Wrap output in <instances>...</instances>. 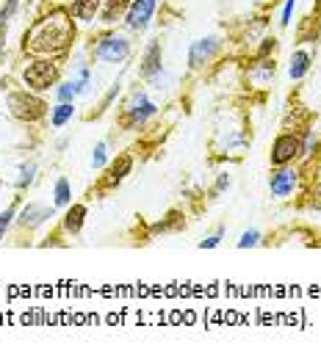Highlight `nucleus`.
Masks as SVG:
<instances>
[{
	"label": "nucleus",
	"mask_w": 321,
	"mask_h": 359,
	"mask_svg": "<svg viewBox=\"0 0 321 359\" xmlns=\"http://www.w3.org/2000/svg\"><path fill=\"white\" fill-rule=\"evenodd\" d=\"M53 218V204H42V202H28V204H22L19 210H17V227L19 229H28V232H33V229H39L42 224H47Z\"/></svg>",
	"instance_id": "nucleus-10"
},
{
	"label": "nucleus",
	"mask_w": 321,
	"mask_h": 359,
	"mask_svg": "<svg viewBox=\"0 0 321 359\" xmlns=\"http://www.w3.org/2000/svg\"><path fill=\"white\" fill-rule=\"evenodd\" d=\"M72 204V185L67 177H58L53 185V207H69Z\"/></svg>",
	"instance_id": "nucleus-21"
},
{
	"label": "nucleus",
	"mask_w": 321,
	"mask_h": 359,
	"mask_svg": "<svg viewBox=\"0 0 321 359\" xmlns=\"http://www.w3.org/2000/svg\"><path fill=\"white\" fill-rule=\"evenodd\" d=\"M119 91H122V80H114L111 86H108V91L103 94V100H100V108L94 111V116H103L114 103H116V97H119Z\"/></svg>",
	"instance_id": "nucleus-26"
},
{
	"label": "nucleus",
	"mask_w": 321,
	"mask_h": 359,
	"mask_svg": "<svg viewBox=\"0 0 321 359\" xmlns=\"http://www.w3.org/2000/svg\"><path fill=\"white\" fill-rule=\"evenodd\" d=\"M69 11L78 22H94L103 11V0H72Z\"/></svg>",
	"instance_id": "nucleus-16"
},
{
	"label": "nucleus",
	"mask_w": 321,
	"mask_h": 359,
	"mask_svg": "<svg viewBox=\"0 0 321 359\" xmlns=\"http://www.w3.org/2000/svg\"><path fill=\"white\" fill-rule=\"evenodd\" d=\"M225 47V39L219 33H208L202 39H194L189 44V72H202L205 67H211L216 61V55L222 53Z\"/></svg>",
	"instance_id": "nucleus-6"
},
{
	"label": "nucleus",
	"mask_w": 321,
	"mask_h": 359,
	"mask_svg": "<svg viewBox=\"0 0 321 359\" xmlns=\"http://www.w3.org/2000/svg\"><path fill=\"white\" fill-rule=\"evenodd\" d=\"M6 108L8 114L22 122V125H36L39 119L47 116L50 105L42 100V94L31 91V89H14V91H6Z\"/></svg>",
	"instance_id": "nucleus-2"
},
{
	"label": "nucleus",
	"mask_w": 321,
	"mask_h": 359,
	"mask_svg": "<svg viewBox=\"0 0 321 359\" xmlns=\"http://www.w3.org/2000/svg\"><path fill=\"white\" fill-rule=\"evenodd\" d=\"M17 11H19V0H6L0 6V33H6V28H8V22L14 19Z\"/></svg>",
	"instance_id": "nucleus-30"
},
{
	"label": "nucleus",
	"mask_w": 321,
	"mask_h": 359,
	"mask_svg": "<svg viewBox=\"0 0 321 359\" xmlns=\"http://www.w3.org/2000/svg\"><path fill=\"white\" fill-rule=\"evenodd\" d=\"M294 8H297V0H286V6H283V11H280V25H283V28H288V25H291Z\"/></svg>",
	"instance_id": "nucleus-35"
},
{
	"label": "nucleus",
	"mask_w": 321,
	"mask_h": 359,
	"mask_svg": "<svg viewBox=\"0 0 321 359\" xmlns=\"http://www.w3.org/2000/svg\"><path fill=\"white\" fill-rule=\"evenodd\" d=\"M155 116H158V105L150 100V94L144 89H133L122 105L119 128L122 130H144Z\"/></svg>",
	"instance_id": "nucleus-3"
},
{
	"label": "nucleus",
	"mask_w": 321,
	"mask_h": 359,
	"mask_svg": "<svg viewBox=\"0 0 321 359\" xmlns=\"http://www.w3.org/2000/svg\"><path fill=\"white\" fill-rule=\"evenodd\" d=\"M261 243H263V232H261V229H247V232H241V238L236 240L238 249H255V246H261Z\"/></svg>",
	"instance_id": "nucleus-29"
},
{
	"label": "nucleus",
	"mask_w": 321,
	"mask_h": 359,
	"mask_svg": "<svg viewBox=\"0 0 321 359\" xmlns=\"http://www.w3.org/2000/svg\"><path fill=\"white\" fill-rule=\"evenodd\" d=\"M277 47H280V39L277 36H263L261 44H258V50H255V58H275Z\"/></svg>",
	"instance_id": "nucleus-28"
},
{
	"label": "nucleus",
	"mask_w": 321,
	"mask_h": 359,
	"mask_svg": "<svg viewBox=\"0 0 321 359\" xmlns=\"http://www.w3.org/2000/svg\"><path fill=\"white\" fill-rule=\"evenodd\" d=\"M75 17L69 8L55 6L28 25L22 33V53L31 58H61L75 42Z\"/></svg>",
	"instance_id": "nucleus-1"
},
{
	"label": "nucleus",
	"mask_w": 321,
	"mask_h": 359,
	"mask_svg": "<svg viewBox=\"0 0 321 359\" xmlns=\"http://www.w3.org/2000/svg\"><path fill=\"white\" fill-rule=\"evenodd\" d=\"M300 182H302V169H300L297 164H291V166H277V169H272V175H269V193H272L275 199H288V196H294V193L300 191Z\"/></svg>",
	"instance_id": "nucleus-8"
},
{
	"label": "nucleus",
	"mask_w": 321,
	"mask_h": 359,
	"mask_svg": "<svg viewBox=\"0 0 321 359\" xmlns=\"http://www.w3.org/2000/svg\"><path fill=\"white\" fill-rule=\"evenodd\" d=\"M19 78H22V83H25V89H31V91H36V94H44V91H50V89L58 86L61 69H58L55 58H31V61L22 67Z\"/></svg>",
	"instance_id": "nucleus-5"
},
{
	"label": "nucleus",
	"mask_w": 321,
	"mask_h": 359,
	"mask_svg": "<svg viewBox=\"0 0 321 359\" xmlns=\"http://www.w3.org/2000/svg\"><path fill=\"white\" fill-rule=\"evenodd\" d=\"M155 8H158V0H133L128 14H125V28L130 33H144L155 17Z\"/></svg>",
	"instance_id": "nucleus-9"
},
{
	"label": "nucleus",
	"mask_w": 321,
	"mask_h": 359,
	"mask_svg": "<svg viewBox=\"0 0 321 359\" xmlns=\"http://www.w3.org/2000/svg\"><path fill=\"white\" fill-rule=\"evenodd\" d=\"M275 72H277V64H275V58H255L252 64H250V80L255 83V86H266V83H272L275 80Z\"/></svg>",
	"instance_id": "nucleus-15"
},
{
	"label": "nucleus",
	"mask_w": 321,
	"mask_h": 359,
	"mask_svg": "<svg viewBox=\"0 0 321 359\" xmlns=\"http://www.w3.org/2000/svg\"><path fill=\"white\" fill-rule=\"evenodd\" d=\"M130 3H133V0H103V11H100V19H103L105 25H114V22L125 19V14H128Z\"/></svg>",
	"instance_id": "nucleus-18"
},
{
	"label": "nucleus",
	"mask_w": 321,
	"mask_h": 359,
	"mask_svg": "<svg viewBox=\"0 0 321 359\" xmlns=\"http://www.w3.org/2000/svg\"><path fill=\"white\" fill-rule=\"evenodd\" d=\"M130 55H133V42L128 33L119 30H105L92 44V58L100 64H125Z\"/></svg>",
	"instance_id": "nucleus-4"
},
{
	"label": "nucleus",
	"mask_w": 321,
	"mask_h": 359,
	"mask_svg": "<svg viewBox=\"0 0 321 359\" xmlns=\"http://www.w3.org/2000/svg\"><path fill=\"white\" fill-rule=\"evenodd\" d=\"M222 240H225V227H219L214 235L202 238V240L197 243V249H219V246H222Z\"/></svg>",
	"instance_id": "nucleus-32"
},
{
	"label": "nucleus",
	"mask_w": 321,
	"mask_h": 359,
	"mask_svg": "<svg viewBox=\"0 0 321 359\" xmlns=\"http://www.w3.org/2000/svg\"><path fill=\"white\" fill-rule=\"evenodd\" d=\"M53 94H55V103H75L78 100V89H75L72 78L69 80H58V86L53 89Z\"/></svg>",
	"instance_id": "nucleus-24"
},
{
	"label": "nucleus",
	"mask_w": 321,
	"mask_h": 359,
	"mask_svg": "<svg viewBox=\"0 0 321 359\" xmlns=\"http://www.w3.org/2000/svg\"><path fill=\"white\" fill-rule=\"evenodd\" d=\"M72 83H75V89H78V97L89 94V89H92V69H89V64H86V61H80V64L75 67Z\"/></svg>",
	"instance_id": "nucleus-22"
},
{
	"label": "nucleus",
	"mask_w": 321,
	"mask_h": 359,
	"mask_svg": "<svg viewBox=\"0 0 321 359\" xmlns=\"http://www.w3.org/2000/svg\"><path fill=\"white\" fill-rule=\"evenodd\" d=\"M183 224H186V221H183V213H177V210H175V213H169V216H166V221H158V224H153V229H150V232H153V235H158V232L164 235V232L180 229Z\"/></svg>",
	"instance_id": "nucleus-25"
},
{
	"label": "nucleus",
	"mask_w": 321,
	"mask_h": 359,
	"mask_svg": "<svg viewBox=\"0 0 321 359\" xmlns=\"http://www.w3.org/2000/svg\"><path fill=\"white\" fill-rule=\"evenodd\" d=\"M230 182H233V177H230L227 172H222V175L216 177V182H214V188H211V199H219V196L230 188Z\"/></svg>",
	"instance_id": "nucleus-34"
},
{
	"label": "nucleus",
	"mask_w": 321,
	"mask_h": 359,
	"mask_svg": "<svg viewBox=\"0 0 321 359\" xmlns=\"http://www.w3.org/2000/svg\"><path fill=\"white\" fill-rule=\"evenodd\" d=\"M72 116H75V103H55L50 108V128L61 130L67 122H72Z\"/></svg>",
	"instance_id": "nucleus-20"
},
{
	"label": "nucleus",
	"mask_w": 321,
	"mask_h": 359,
	"mask_svg": "<svg viewBox=\"0 0 321 359\" xmlns=\"http://www.w3.org/2000/svg\"><path fill=\"white\" fill-rule=\"evenodd\" d=\"M8 91V78H0V94H6Z\"/></svg>",
	"instance_id": "nucleus-36"
},
{
	"label": "nucleus",
	"mask_w": 321,
	"mask_h": 359,
	"mask_svg": "<svg viewBox=\"0 0 321 359\" xmlns=\"http://www.w3.org/2000/svg\"><path fill=\"white\" fill-rule=\"evenodd\" d=\"M311 67H313V55H311L308 50H294L291 64H288V78H291L294 83H300V80L311 72Z\"/></svg>",
	"instance_id": "nucleus-17"
},
{
	"label": "nucleus",
	"mask_w": 321,
	"mask_h": 359,
	"mask_svg": "<svg viewBox=\"0 0 321 359\" xmlns=\"http://www.w3.org/2000/svg\"><path fill=\"white\" fill-rule=\"evenodd\" d=\"M300 158H302V136H300V130H286L272 141V152H269L272 169L300 164Z\"/></svg>",
	"instance_id": "nucleus-7"
},
{
	"label": "nucleus",
	"mask_w": 321,
	"mask_h": 359,
	"mask_svg": "<svg viewBox=\"0 0 321 359\" xmlns=\"http://www.w3.org/2000/svg\"><path fill=\"white\" fill-rule=\"evenodd\" d=\"M92 169L94 172H100V169H105L108 166V141H97L94 144V150H92Z\"/></svg>",
	"instance_id": "nucleus-27"
},
{
	"label": "nucleus",
	"mask_w": 321,
	"mask_h": 359,
	"mask_svg": "<svg viewBox=\"0 0 321 359\" xmlns=\"http://www.w3.org/2000/svg\"><path fill=\"white\" fill-rule=\"evenodd\" d=\"M130 172H133V155H128V152L116 155L114 161H108L105 175H103V180H100V188H103V191L116 188L119 182H125V177H128Z\"/></svg>",
	"instance_id": "nucleus-12"
},
{
	"label": "nucleus",
	"mask_w": 321,
	"mask_h": 359,
	"mask_svg": "<svg viewBox=\"0 0 321 359\" xmlns=\"http://www.w3.org/2000/svg\"><path fill=\"white\" fill-rule=\"evenodd\" d=\"M39 177V166H36V161H22L19 166H17V180H14V188L17 191H28L33 182Z\"/></svg>",
	"instance_id": "nucleus-19"
},
{
	"label": "nucleus",
	"mask_w": 321,
	"mask_h": 359,
	"mask_svg": "<svg viewBox=\"0 0 321 359\" xmlns=\"http://www.w3.org/2000/svg\"><path fill=\"white\" fill-rule=\"evenodd\" d=\"M172 83H175V75H169L166 69H161L155 78H150V80H147V86H153L155 91H166Z\"/></svg>",
	"instance_id": "nucleus-31"
},
{
	"label": "nucleus",
	"mask_w": 321,
	"mask_h": 359,
	"mask_svg": "<svg viewBox=\"0 0 321 359\" xmlns=\"http://www.w3.org/2000/svg\"><path fill=\"white\" fill-rule=\"evenodd\" d=\"M311 210H321V177L313 180V185L308 188V202H305Z\"/></svg>",
	"instance_id": "nucleus-33"
},
{
	"label": "nucleus",
	"mask_w": 321,
	"mask_h": 359,
	"mask_svg": "<svg viewBox=\"0 0 321 359\" xmlns=\"http://www.w3.org/2000/svg\"><path fill=\"white\" fill-rule=\"evenodd\" d=\"M86 216H89V207L83 202H72L64 210V216H61V232L69 235V238L80 235L83 232V224H86Z\"/></svg>",
	"instance_id": "nucleus-13"
},
{
	"label": "nucleus",
	"mask_w": 321,
	"mask_h": 359,
	"mask_svg": "<svg viewBox=\"0 0 321 359\" xmlns=\"http://www.w3.org/2000/svg\"><path fill=\"white\" fill-rule=\"evenodd\" d=\"M19 202H22V196H17L6 210H0V243L6 240V232L14 227V221H17V210H19Z\"/></svg>",
	"instance_id": "nucleus-23"
},
{
	"label": "nucleus",
	"mask_w": 321,
	"mask_h": 359,
	"mask_svg": "<svg viewBox=\"0 0 321 359\" xmlns=\"http://www.w3.org/2000/svg\"><path fill=\"white\" fill-rule=\"evenodd\" d=\"M161 69H164V44H161V39H153V42H147V47H144V53H141L139 78L147 83V80L155 78Z\"/></svg>",
	"instance_id": "nucleus-11"
},
{
	"label": "nucleus",
	"mask_w": 321,
	"mask_h": 359,
	"mask_svg": "<svg viewBox=\"0 0 321 359\" xmlns=\"http://www.w3.org/2000/svg\"><path fill=\"white\" fill-rule=\"evenodd\" d=\"M300 136H302V158H300V164H313L321 155V130L316 125H305V128H300Z\"/></svg>",
	"instance_id": "nucleus-14"
}]
</instances>
